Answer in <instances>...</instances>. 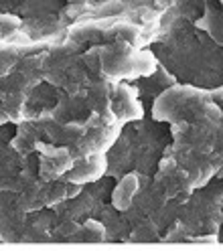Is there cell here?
<instances>
[{"mask_svg": "<svg viewBox=\"0 0 223 251\" xmlns=\"http://www.w3.org/2000/svg\"><path fill=\"white\" fill-rule=\"evenodd\" d=\"M195 26L209 35L219 47H223V8L217 0H205L203 14L195 21Z\"/></svg>", "mask_w": 223, "mask_h": 251, "instance_id": "2e32d148", "label": "cell"}, {"mask_svg": "<svg viewBox=\"0 0 223 251\" xmlns=\"http://www.w3.org/2000/svg\"><path fill=\"white\" fill-rule=\"evenodd\" d=\"M110 109L120 124H128L146 116L144 105H142L134 87L128 81H114L112 96H110Z\"/></svg>", "mask_w": 223, "mask_h": 251, "instance_id": "30bf717a", "label": "cell"}, {"mask_svg": "<svg viewBox=\"0 0 223 251\" xmlns=\"http://www.w3.org/2000/svg\"><path fill=\"white\" fill-rule=\"evenodd\" d=\"M148 49L179 83L199 89L223 85V47L197 28L193 21L174 19L163 23L161 35Z\"/></svg>", "mask_w": 223, "mask_h": 251, "instance_id": "7a4b0ae2", "label": "cell"}, {"mask_svg": "<svg viewBox=\"0 0 223 251\" xmlns=\"http://www.w3.org/2000/svg\"><path fill=\"white\" fill-rule=\"evenodd\" d=\"M150 116L168 124L165 154L187 172L193 188L223 176V109L209 91L177 83L152 101Z\"/></svg>", "mask_w": 223, "mask_h": 251, "instance_id": "6da1fadb", "label": "cell"}, {"mask_svg": "<svg viewBox=\"0 0 223 251\" xmlns=\"http://www.w3.org/2000/svg\"><path fill=\"white\" fill-rule=\"evenodd\" d=\"M122 134L128 140L132 154V170L152 176L161 162L165 150L170 144V128L167 122L142 116L134 122L124 124Z\"/></svg>", "mask_w": 223, "mask_h": 251, "instance_id": "5b68a950", "label": "cell"}, {"mask_svg": "<svg viewBox=\"0 0 223 251\" xmlns=\"http://www.w3.org/2000/svg\"><path fill=\"white\" fill-rule=\"evenodd\" d=\"M71 241H91V243H100L108 241L106 237V227L98 217H89L85 221L79 223V229L75 231Z\"/></svg>", "mask_w": 223, "mask_h": 251, "instance_id": "ac0fdd59", "label": "cell"}, {"mask_svg": "<svg viewBox=\"0 0 223 251\" xmlns=\"http://www.w3.org/2000/svg\"><path fill=\"white\" fill-rule=\"evenodd\" d=\"M134 91H136V96L138 100L142 101V105H144V109H148V114H150V107H152V101L161 96L163 91H167L168 87L172 85H177V77H174L168 69H165L161 63L156 65V69L150 73V75H144V77H138V79H132L128 81Z\"/></svg>", "mask_w": 223, "mask_h": 251, "instance_id": "7c38bea8", "label": "cell"}, {"mask_svg": "<svg viewBox=\"0 0 223 251\" xmlns=\"http://www.w3.org/2000/svg\"><path fill=\"white\" fill-rule=\"evenodd\" d=\"M181 201H170L156 191L152 176L144 175L136 197L130 207L122 211L130 227L128 241L134 243H154L163 241L165 231L172 225L179 215Z\"/></svg>", "mask_w": 223, "mask_h": 251, "instance_id": "277c9868", "label": "cell"}, {"mask_svg": "<svg viewBox=\"0 0 223 251\" xmlns=\"http://www.w3.org/2000/svg\"><path fill=\"white\" fill-rule=\"evenodd\" d=\"M106 170H108L106 154H95V156H89V158L75 160L73 166L63 175V180L85 186L89 182H95L102 176H106Z\"/></svg>", "mask_w": 223, "mask_h": 251, "instance_id": "4fadbf2b", "label": "cell"}, {"mask_svg": "<svg viewBox=\"0 0 223 251\" xmlns=\"http://www.w3.org/2000/svg\"><path fill=\"white\" fill-rule=\"evenodd\" d=\"M223 207V176H213L207 184L193 188L181 202L179 215L165 231L163 241H193L199 235H217Z\"/></svg>", "mask_w": 223, "mask_h": 251, "instance_id": "3957f363", "label": "cell"}, {"mask_svg": "<svg viewBox=\"0 0 223 251\" xmlns=\"http://www.w3.org/2000/svg\"><path fill=\"white\" fill-rule=\"evenodd\" d=\"M124 2H128L132 6H150L156 10H167L172 0H124Z\"/></svg>", "mask_w": 223, "mask_h": 251, "instance_id": "d6986e66", "label": "cell"}, {"mask_svg": "<svg viewBox=\"0 0 223 251\" xmlns=\"http://www.w3.org/2000/svg\"><path fill=\"white\" fill-rule=\"evenodd\" d=\"M95 53H98L100 75L110 81H132L150 75L158 65L150 49H136L124 41L95 45Z\"/></svg>", "mask_w": 223, "mask_h": 251, "instance_id": "52a82bcc", "label": "cell"}, {"mask_svg": "<svg viewBox=\"0 0 223 251\" xmlns=\"http://www.w3.org/2000/svg\"><path fill=\"white\" fill-rule=\"evenodd\" d=\"M205 8V0H172L170 6L163 14V23L185 19V21H197Z\"/></svg>", "mask_w": 223, "mask_h": 251, "instance_id": "e0dca14e", "label": "cell"}, {"mask_svg": "<svg viewBox=\"0 0 223 251\" xmlns=\"http://www.w3.org/2000/svg\"><path fill=\"white\" fill-rule=\"evenodd\" d=\"M209 91V96H211V100L223 109V85L221 87H215V89H207Z\"/></svg>", "mask_w": 223, "mask_h": 251, "instance_id": "ffe728a7", "label": "cell"}, {"mask_svg": "<svg viewBox=\"0 0 223 251\" xmlns=\"http://www.w3.org/2000/svg\"><path fill=\"white\" fill-rule=\"evenodd\" d=\"M217 241L223 243V207H221V225H219V231H217Z\"/></svg>", "mask_w": 223, "mask_h": 251, "instance_id": "7402d4cb", "label": "cell"}, {"mask_svg": "<svg viewBox=\"0 0 223 251\" xmlns=\"http://www.w3.org/2000/svg\"><path fill=\"white\" fill-rule=\"evenodd\" d=\"M152 182L156 186V191L170 201L183 202L191 195V191H193L189 175L167 154H163L161 162H158L156 172L152 175Z\"/></svg>", "mask_w": 223, "mask_h": 251, "instance_id": "ba28073f", "label": "cell"}, {"mask_svg": "<svg viewBox=\"0 0 223 251\" xmlns=\"http://www.w3.org/2000/svg\"><path fill=\"white\" fill-rule=\"evenodd\" d=\"M217 2H219V4H221V8H223V0H217Z\"/></svg>", "mask_w": 223, "mask_h": 251, "instance_id": "603a6c76", "label": "cell"}, {"mask_svg": "<svg viewBox=\"0 0 223 251\" xmlns=\"http://www.w3.org/2000/svg\"><path fill=\"white\" fill-rule=\"evenodd\" d=\"M41 73L43 81L65 93L84 91L91 81V73L85 67L79 47L67 39H63L43 51Z\"/></svg>", "mask_w": 223, "mask_h": 251, "instance_id": "8992f818", "label": "cell"}, {"mask_svg": "<svg viewBox=\"0 0 223 251\" xmlns=\"http://www.w3.org/2000/svg\"><path fill=\"white\" fill-rule=\"evenodd\" d=\"M98 219L106 227L108 241H128L130 227H128V223H126V217L120 209H116L114 205H112V202H106V205L100 209Z\"/></svg>", "mask_w": 223, "mask_h": 251, "instance_id": "9a60e30c", "label": "cell"}, {"mask_svg": "<svg viewBox=\"0 0 223 251\" xmlns=\"http://www.w3.org/2000/svg\"><path fill=\"white\" fill-rule=\"evenodd\" d=\"M142 178H144V175H142V172H136V170H132V172H128V175L120 176L116 180L114 188H112V195H110V202H112V205H114L116 209H120V211L128 209L132 199L138 193L140 184H142Z\"/></svg>", "mask_w": 223, "mask_h": 251, "instance_id": "5bb4252c", "label": "cell"}, {"mask_svg": "<svg viewBox=\"0 0 223 251\" xmlns=\"http://www.w3.org/2000/svg\"><path fill=\"white\" fill-rule=\"evenodd\" d=\"M37 152H39V178L49 182V180H57L63 178V175L73 166L75 158L67 146H55L49 142H39L37 144Z\"/></svg>", "mask_w": 223, "mask_h": 251, "instance_id": "9c48e42d", "label": "cell"}, {"mask_svg": "<svg viewBox=\"0 0 223 251\" xmlns=\"http://www.w3.org/2000/svg\"><path fill=\"white\" fill-rule=\"evenodd\" d=\"M193 243H219L217 235H199V237L193 239Z\"/></svg>", "mask_w": 223, "mask_h": 251, "instance_id": "44dd1931", "label": "cell"}, {"mask_svg": "<svg viewBox=\"0 0 223 251\" xmlns=\"http://www.w3.org/2000/svg\"><path fill=\"white\" fill-rule=\"evenodd\" d=\"M27 215L19 205L12 191H0V239L21 241L27 223Z\"/></svg>", "mask_w": 223, "mask_h": 251, "instance_id": "8fae6325", "label": "cell"}]
</instances>
